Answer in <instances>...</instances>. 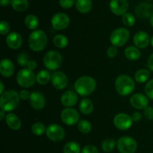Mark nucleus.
Listing matches in <instances>:
<instances>
[{
	"label": "nucleus",
	"instance_id": "obj_8",
	"mask_svg": "<svg viewBox=\"0 0 153 153\" xmlns=\"http://www.w3.org/2000/svg\"><path fill=\"white\" fill-rule=\"evenodd\" d=\"M117 147L120 153H134L137 148V143L134 138L124 136L117 141Z\"/></svg>",
	"mask_w": 153,
	"mask_h": 153
},
{
	"label": "nucleus",
	"instance_id": "obj_51",
	"mask_svg": "<svg viewBox=\"0 0 153 153\" xmlns=\"http://www.w3.org/2000/svg\"><path fill=\"white\" fill-rule=\"evenodd\" d=\"M150 44H151V45H152V46L153 47V35H152V37L151 38V40H150Z\"/></svg>",
	"mask_w": 153,
	"mask_h": 153
},
{
	"label": "nucleus",
	"instance_id": "obj_25",
	"mask_svg": "<svg viewBox=\"0 0 153 153\" xmlns=\"http://www.w3.org/2000/svg\"><path fill=\"white\" fill-rule=\"evenodd\" d=\"M79 110L84 115H89L94 110V104L90 99L83 98L79 104Z\"/></svg>",
	"mask_w": 153,
	"mask_h": 153
},
{
	"label": "nucleus",
	"instance_id": "obj_33",
	"mask_svg": "<svg viewBox=\"0 0 153 153\" xmlns=\"http://www.w3.org/2000/svg\"><path fill=\"white\" fill-rule=\"evenodd\" d=\"M46 128L45 127L44 124L42 122H34L31 125V131L34 134L37 135V136H40V135L46 133Z\"/></svg>",
	"mask_w": 153,
	"mask_h": 153
},
{
	"label": "nucleus",
	"instance_id": "obj_31",
	"mask_svg": "<svg viewBox=\"0 0 153 153\" xmlns=\"http://www.w3.org/2000/svg\"><path fill=\"white\" fill-rule=\"evenodd\" d=\"M53 44L56 47L63 49L68 45V38L64 34H57L53 38Z\"/></svg>",
	"mask_w": 153,
	"mask_h": 153
},
{
	"label": "nucleus",
	"instance_id": "obj_15",
	"mask_svg": "<svg viewBox=\"0 0 153 153\" xmlns=\"http://www.w3.org/2000/svg\"><path fill=\"white\" fill-rule=\"evenodd\" d=\"M110 10L114 14L120 16L126 13L128 8V0H111L110 2Z\"/></svg>",
	"mask_w": 153,
	"mask_h": 153
},
{
	"label": "nucleus",
	"instance_id": "obj_40",
	"mask_svg": "<svg viewBox=\"0 0 153 153\" xmlns=\"http://www.w3.org/2000/svg\"><path fill=\"white\" fill-rule=\"evenodd\" d=\"M81 153H99L98 149L93 145H87L82 148Z\"/></svg>",
	"mask_w": 153,
	"mask_h": 153
},
{
	"label": "nucleus",
	"instance_id": "obj_34",
	"mask_svg": "<svg viewBox=\"0 0 153 153\" xmlns=\"http://www.w3.org/2000/svg\"><path fill=\"white\" fill-rule=\"evenodd\" d=\"M78 128L82 133L88 134L91 132V129H92V125H91V123L89 121L82 119L80 120L78 123Z\"/></svg>",
	"mask_w": 153,
	"mask_h": 153
},
{
	"label": "nucleus",
	"instance_id": "obj_20",
	"mask_svg": "<svg viewBox=\"0 0 153 153\" xmlns=\"http://www.w3.org/2000/svg\"><path fill=\"white\" fill-rule=\"evenodd\" d=\"M78 99L79 98L77 93L71 90H68L63 93L61 97V102L66 107H71L77 104Z\"/></svg>",
	"mask_w": 153,
	"mask_h": 153
},
{
	"label": "nucleus",
	"instance_id": "obj_41",
	"mask_svg": "<svg viewBox=\"0 0 153 153\" xmlns=\"http://www.w3.org/2000/svg\"><path fill=\"white\" fill-rule=\"evenodd\" d=\"M117 54V47L114 45H111V46H109L107 50V56L109 58H114L115 56Z\"/></svg>",
	"mask_w": 153,
	"mask_h": 153
},
{
	"label": "nucleus",
	"instance_id": "obj_14",
	"mask_svg": "<svg viewBox=\"0 0 153 153\" xmlns=\"http://www.w3.org/2000/svg\"><path fill=\"white\" fill-rule=\"evenodd\" d=\"M51 82L56 89L61 90L67 87L68 84V79L64 72L55 71L52 74Z\"/></svg>",
	"mask_w": 153,
	"mask_h": 153
},
{
	"label": "nucleus",
	"instance_id": "obj_30",
	"mask_svg": "<svg viewBox=\"0 0 153 153\" xmlns=\"http://www.w3.org/2000/svg\"><path fill=\"white\" fill-rule=\"evenodd\" d=\"M63 151L64 153H80L81 147L78 142L70 141L64 145Z\"/></svg>",
	"mask_w": 153,
	"mask_h": 153
},
{
	"label": "nucleus",
	"instance_id": "obj_39",
	"mask_svg": "<svg viewBox=\"0 0 153 153\" xmlns=\"http://www.w3.org/2000/svg\"><path fill=\"white\" fill-rule=\"evenodd\" d=\"M75 3H76V0H59L60 6L65 9L72 8Z\"/></svg>",
	"mask_w": 153,
	"mask_h": 153
},
{
	"label": "nucleus",
	"instance_id": "obj_32",
	"mask_svg": "<svg viewBox=\"0 0 153 153\" xmlns=\"http://www.w3.org/2000/svg\"><path fill=\"white\" fill-rule=\"evenodd\" d=\"M117 145V142L115 140L112 138H108L105 139L102 142V149L105 152H111L112 150L114 148L115 146Z\"/></svg>",
	"mask_w": 153,
	"mask_h": 153
},
{
	"label": "nucleus",
	"instance_id": "obj_52",
	"mask_svg": "<svg viewBox=\"0 0 153 153\" xmlns=\"http://www.w3.org/2000/svg\"><path fill=\"white\" fill-rule=\"evenodd\" d=\"M148 1H150V0H148Z\"/></svg>",
	"mask_w": 153,
	"mask_h": 153
},
{
	"label": "nucleus",
	"instance_id": "obj_44",
	"mask_svg": "<svg viewBox=\"0 0 153 153\" xmlns=\"http://www.w3.org/2000/svg\"><path fill=\"white\" fill-rule=\"evenodd\" d=\"M131 118L133 122H139L142 118V114L140 112H133Z\"/></svg>",
	"mask_w": 153,
	"mask_h": 153
},
{
	"label": "nucleus",
	"instance_id": "obj_13",
	"mask_svg": "<svg viewBox=\"0 0 153 153\" xmlns=\"http://www.w3.org/2000/svg\"><path fill=\"white\" fill-rule=\"evenodd\" d=\"M130 104L137 110H144L149 106V98L143 93H135L130 98Z\"/></svg>",
	"mask_w": 153,
	"mask_h": 153
},
{
	"label": "nucleus",
	"instance_id": "obj_17",
	"mask_svg": "<svg viewBox=\"0 0 153 153\" xmlns=\"http://www.w3.org/2000/svg\"><path fill=\"white\" fill-rule=\"evenodd\" d=\"M135 14L140 19H148L153 15V5L150 3H140L135 8Z\"/></svg>",
	"mask_w": 153,
	"mask_h": 153
},
{
	"label": "nucleus",
	"instance_id": "obj_38",
	"mask_svg": "<svg viewBox=\"0 0 153 153\" xmlns=\"http://www.w3.org/2000/svg\"><path fill=\"white\" fill-rule=\"evenodd\" d=\"M10 25L7 21H1L0 22V32L2 35H5V34H8L9 32H10Z\"/></svg>",
	"mask_w": 153,
	"mask_h": 153
},
{
	"label": "nucleus",
	"instance_id": "obj_6",
	"mask_svg": "<svg viewBox=\"0 0 153 153\" xmlns=\"http://www.w3.org/2000/svg\"><path fill=\"white\" fill-rule=\"evenodd\" d=\"M36 81V75L33 70H29L27 68L19 70L16 74V82L23 88H29L32 86Z\"/></svg>",
	"mask_w": 153,
	"mask_h": 153
},
{
	"label": "nucleus",
	"instance_id": "obj_47",
	"mask_svg": "<svg viewBox=\"0 0 153 153\" xmlns=\"http://www.w3.org/2000/svg\"><path fill=\"white\" fill-rule=\"evenodd\" d=\"M10 4H11V0H0V4L2 7H6Z\"/></svg>",
	"mask_w": 153,
	"mask_h": 153
},
{
	"label": "nucleus",
	"instance_id": "obj_48",
	"mask_svg": "<svg viewBox=\"0 0 153 153\" xmlns=\"http://www.w3.org/2000/svg\"><path fill=\"white\" fill-rule=\"evenodd\" d=\"M5 117H6L5 111L1 109V110H0V120L1 121V120H3L4 118H5Z\"/></svg>",
	"mask_w": 153,
	"mask_h": 153
},
{
	"label": "nucleus",
	"instance_id": "obj_9",
	"mask_svg": "<svg viewBox=\"0 0 153 153\" xmlns=\"http://www.w3.org/2000/svg\"><path fill=\"white\" fill-rule=\"evenodd\" d=\"M46 134L49 140L54 142L62 140L65 136V131L60 124L53 123L50 124L46 130Z\"/></svg>",
	"mask_w": 153,
	"mask_h": 153
},
{
	"label": "nucleus",
	"instance_id": "obj_43",
	"mask_svg": "<svg viewBox=\"0 0 153 153\" xmlns=\"http://www.w3.org/2000/svg\"><path fill=\"white\" fill-rule=\"evenodd\" d=\"M19 98L22 100H29L30 96H31V93L28 91V90H21L20 92L19 93Z\"/></svg>",
	"mask_w": 153,
	"mask_h": 153
},
{
	"label": "nucleus",
	"instance_id": "obj_26",
	"mask_svg": "<svg viewBox=\"0 0 153 153\" xmlns=\"http://www.w3.org/2000/svg\"><path fill=\"white\" fill-rule=\"evenodd\" d=\"M52 75L48 70H40L36 75V80L40 85H46L51 80Z\"/></svg>",
	"mask_w": 153,
	"mask_h": 153
},
{
	"label": "nucleus",
	"instance_id": "obj_18",
	"mask_svg": "<svg viewBox=\"0 0 153 153\" xmlns=\"http://www.w3.org/2000/svg\"><path fill=\"white\" fill-rule=\"evenodd\" d=\"M150 40L151 38H149V34L144 31L137 32L133 38V41L135 46L140 49L147 47L150 43Z\"/></svg>",
	"mask_w": 153,
	"mask_h": 153
},
{
	"label": "nucleus",
	"instance_id": "obj_23",
	"mask_svg": "<svg viewBox=\"0 0 153 153\" xmlns=\"http://www.w3.org/2000/svg\"><path fill=\"white\" fill-rule=\"evenodd\" d=\"M76 9L82 14H88L93 8L91 0H76L75 3Z\"/></svg>",
	"mask_w": 153,
	"mask_h": 153
},
{
	"label": "nucleus",
	"instance_id": "obj_22",
	"mask_svg": "<svg viewBox=\"0 0 153 153\" xmlns=\"http://www.w3.org/2000/svg\"><path fill=\"white\" fill-rule=\"evenodd\" d=\"M5 122L7 126L13 130H18L21 128V121L19 117L13 112H9L6 115Z\"/></svg>",
	"mask_w": 153,
	"mask_h": 153
},
{
	"label": "nucleus",
	"instance_id": "obj_29",
	"mask_svg": "<svg viewBox=\"0 0 153 153\" xmlns=\"http://www.w3.org/2000/svg\"><path fill=\"white\" fill-rule=\"evenodd\" d=\"M10 4L12 8L17 12L25 11L29 5L28 0H11Z\"/></svg>",
	"mask_w": 153,
	"mask_h": 153
},
{
	"label": "nucleus",
	"instance_id": "obj_2",
	"mask_svg": "<svg viewBox=\"0 0 153 153\" xmlns=\"http://www.w3.org/2000/svg\"><path fill=\"white\" fill-rule=\"evenodd\" d=\"M19 100V94L15 90H6L0 97V107L5 112H10L17 107Z\"/></svg>",
	"mask_w": 153,
	"mask_h": 153
},
{
	"label": "nucleus",
	"instance_id": "obj_50",
	"mask_svg": "<svg viewBox=\"0 0 153 153\" xmlns=\"http://www.w3.org/2000/svg\"><path fill=\"white\" fill-rule=\"evenodd\" d=\"M149 22H150V25L153 28V15L152 16H151L150 18H149Z\"/></svg>",
	"mask_w": 153,
	"mask_h": 153
},
{
	"label": "nucleus",
	"instance_id": "obj_28",
	"mask_svg": "<svg viewBox=\"0 0 153 153\" xmlns=\"http://www.w3.org/2000/svg\"><path fill=\"white\" fill-rule=\"evenodd\" d=\"M24 22H25L27 28L31 30H34L38 27L39 19L35 15L28 14L25 16Z\"/></svg>",
	"mask_w": 153,
	"mask_h": 153
},
{
	"label": "nucleus",
	"instance_id": "obj_19",
	"mask_svg": "<svg viewBox=\"0 0 153 153\" xmlns=\"http://www.w3.org/2000/svg\"><path fill=\"white\" fill-rule=\"evenodd\" d=\"M5 40L8 47L12 50L19 49L22 44V36L16 32H12L7 34Z\"/></svg>",
	"mask_w": 153,
	"mask_h": 153
},
{
	"label": "nucleus",
	"instance_id": "obj_35",
	"mask_svg": "<svg viewBox=\"0 0 153 153\" xmlns=\"http://www.w3.org/2000/svg\"><path fill=\"white\" fill-rule=\"evenodd\" d=\"M122 20L124 25L128 27L133 26L136 22L135 16L131 13H128V12H126V13L123 15Z\"/></svg>",
	"mask_w": 153,
	"mask_h": 153
},
{
	"label": "nucleus",
	"instance_id": "obj_1",
	"mask_svg": "<svg viewBox=\"0 0 153 153\" xmlns=\"http://www.w3.org/2000/svg\"><path fill=\"white\" fill-rule=\"evenodd\" d=\"M97 82L94 78L90 76H80L74 84V88L77 94L86 97L92 94L96 89Z\"/></svg>",
	"mask_w": 153,
	"mask_h": 153
},
{
	"label": "nucleus",
	"instance_id": "obj_16",
	"mask_svg": "<svg viewBox=\"0 0 153 153\" xmlns=\"http://www.w3.org/2000/svg\"><path fill=\"white\" fill-rule=\"evenodd\" d=\"M29 103L33 109L36 110H40L45 106L46 98L43 93L38 91H34L31 93Z\"/></svg>",
	"mask_w": 153,
	"mask_h": 153
},
{
	"label": "nucleus",
	"instance_id": "obj_12",
	"mask_svg": "<svg viewBox=\"0 0 153 153\" xmlns=\"http://www.w3.org/2000/svg\"><path fill=\"white\" fill-rule=\"evenodd\" d=\"M70 22V17L65 13H57L51 20L52 28L55 30H64L69 26Z\"/></svg>",
	"mask_w": 153,
	"mask_h": 153
},
{
	"label": "nucleus",
	"instance_id": "obj_3",
	"mask_svg": "<svg viewBox=\"0 0 153 153\" xmlns=\"http://www.w3.org/2000/svg\"><path fill=\"white\" fill-rule=\"evenodd\" d=\"M48 44V37L46 33L40 29H36L28 37V46L33 51L39 52L45 49Z\"/></svg>",
	"mask_w": 153,
	"mask_h": 153
},
{
	"label": "nucleus",
	"instance_id": "obj_49",
	"mask_svg": "<svg viewBox=\"0 0 153 153\" xmlns=\"http://www.w3.org/2000/svg\"><path fill=\"white\" fill-rule=\"evenodd\" d=\"M0 86H1V88H0V94H1L4 92V84H3L2 81L0 82Z\"/></svg>",
	"mask_w": 153,
	"mask_h": 153
},
{
	"label": "nucleus",
	"instance_id": "obj_46",
	"mask_svg": "<svg viewBox=\"0 0 153 153\" xmlns=\"http://www.w3.org/2000/svg\"><path fill=\"white\" fill-rule=\"evenodd\" d=\"M147 64L149 70L153 71V53L151 54V55L149 56V58H148Z\"/></svg>",
	"mask_w": 153,
	"mask_h": 153
},
{
	"label": "nucleus",
	"instance_id": "obj_10",
	"mask_svg": "<svg viewBox=\"0 0 153 153\" xmlns=\"http://www.w3.org/2000/svg\"><path fill=\"white\" fill-rule=\"evenodd\" d=\"M61 118L67 125H75L79 122V114L78 111L73 108L66 107L61 112Z\"/></svg>",
	"mask_w": 153,
	"mask_h": 153
},
{
	"label": "nucleus",
	"instance_id": "obj_4",
	"mask_svg": "<svg viewBox=\"0 0 153 153\" xmlns=\"http://www.w3.org/2000/svg\"><path fill=\"white\" fill-rule=\"evenodd\" d=\"M115 88L118 94L122 96H127L134 91L135 83L131 76L122 74L117 77L115 80Z\"/></svg>",
	"mask_w": 153,
	"mask_h": 153
},
{
	"label": "nucleus",
	"instance_id": "obj_21",
	"mask_svg": "<svg viewBox=\"0 0 153 153\" xmlns=\"http://www.w3.org/2000/svg\"><path fill=\"white\" fill-rule=\"evenodd\" d=\"M14 64L11 60L4 58L0 62V73L4 77H10L14 73Z\"/></svg>",
	"mask_w": 153,
	"mask_h": 153
},
{
	"label": "nucleus",
	"instance_id": "obj_5",
	"mask_svg": "<svg viewBox=\"0 0 153 153\" xmlns=\"http://www.w3.org/2000/svg\"><path fill=\"white\" fill-rule=\"evenodd\" d=\"M62 62V56L56 50L48 51L43 57V64L48 70H57L61 67Z\"/></svg>",
	"mask_w": 153,
	"mask_h": 153
},
{
	"label": "nucleus",
	"instance_id": "obj_11",
	"mask_svg": "<svg viewBox=\"0 0 153 153\" xmlns=\"http://www.w3.org/2000/svg\"><path fill=\"white\" fill-rule=\"evenodd\" d=\"M114 124L117 129L121 130H126L131 127L133 123L131 116L124 112L117 114L114 118Z\"/></svg>",
	"mask_w": 153,
	"mask_h": 153
},
{
	"label": "nucleus",
	"instance_id": "obj_7",
	"mask_svg": "<svg viewBox=\"0 0 153 153\" xmlns=\"http://www.w3.org/2000/svg\"><path fill=\"white\" fill-rule=\"evenodd\" d=\"M130 32L127 28L120 27L114 30L110 35V40L115 46H122L127 43L129 38Z\"/></svg>",
	"mask_w": 153,
	"mask_h": 153
},
{
	"label": "nucleus",
	"instance_id": "obj_27",
	"mask_svg": "<svg viewBox=\"0 0 153 153\" xmlns=\"http://www.w3.org/2000/svg\"><path fill=\"white\" fill-rule=\"evenodd\" d=\"M150 72L147 69H140L134 74V80L138 83H143L149 80Z\"/></svg>",
	"mask_w": 153,
	"mask_h": 153
},
{
	"label": "nucleus",
	"instance_id": "obj_24",
	"mask_svg": "<svg viewBox=\"0 0 153 153\" xmlns=\"http://www.w3.org/2000/svg\"><path fill=\"white\" fill-rule=\"evenodd\" d=\"M124 54H125L126 57L131 61H135V60L139 59L141 56V52H140L139 48L134 46H129L126 48Z\"/></svg>",
	"mask_w": 153,
	"mask_h": 153
},
{
	"label": "nucleus",
	"instance_id": "obj_45",
	"mask_svg": "<svg viewBox=\"0 0 153 153\" xmlns=\"http://www.w3.org/2000/svg\"><path fill=\"white\" fill-rule=\"evenodd\" d=\"M26 68L31 70H34L37 68V62L34 60H30L27 64Z\"/></svg>",
	"mask_w": 153,
	"mask_h": 153
},
{
	"label": "nucleus",
	"instance_id": "obj_37",
	"mask_svg": "<svg viewBox=\"0 0 153 153\" xmlns=\"http://www.w3.org/2000/svg\"><path fill=\"white\" fill-rule=\"evenodd\" d=\"M145 93L151 100H153V79L148 81L145 86Z\"/></svg>",
	"mask_w": 153,
	"mask_h": 153
},
{
	"label": "nucleus",
	"instance_id": "obj_36",
	"mask_svg": "<svg viewBox=\"0 0 153 153\" xmlns=\"http://www.w3.org/2000/svg\"><path fill=\"white\" fill-rule=\"evenodd\" d=\"M29 61V56L26 52H21L18 55L17 62L22 67H26Z\"/></svg>",
	"mask_w": 153,
	"mask_h": 153
},
{
	"label": "nucleus",
	"instance_id": "obj_42",
	"mask_svg": "<svg viewBox=\"0 0 153 153\" xmlns=\"http://www.w3.org/2000/svg\"><path fill=\"white\" fill-rule=\"evenodd\" d=\"M145 117L149 120H153V107L152 106H149L145 108L143 111Z\"/></svg>",
	"mask_w": 153,
	"mask_h": 153
}]
</instances>
